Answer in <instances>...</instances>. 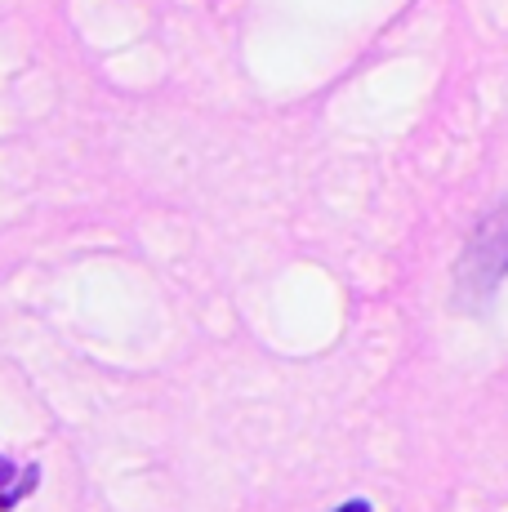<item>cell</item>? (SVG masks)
I'll return each instance as SVG.
<instances>
[{
    "label": "cell",
    "instance_id": "3",
    "mask_svg": "<svg viewBox=\"0 0 508 512\" xmlns=\"http://www.w3.org/2000/svg\"><path fill=\"white\" fill-rule=\"evenodd\" d=\"M335 512H370V504L366 499H348V504H339Z\"/></svg>",
    "mask_w": 508,
    "mask_h": 512
},
{
    "label": "cell",
    "instance_id": "2",
    "mask_svg": "<svg viewBox=\"0 0 508 512\" xmlns=\"http://www.w3.org/2000/svg\"><path fill=\"white\" fill-rule=\"evenodd\" d=\"M36 490V468H18L9 459H0V512L18 508Z\"/></svg>",
    "mask_w": 508,
    "mask_h": 512
},
{
    "label": "cell",
    "instance_id": "1",
    "mask_svg": "<svg viewBox=\"0 0 508 512\" xmlns=\"http://www.w3.org/2000/svg\"><path fill=\"white\" fill-rule=\"evenodd\" d=\"M504 272H508V210L491 214L468 241V254L459 263V290L468 299H486L500 285Z\"/></svg>",
    "mask_w": 508,
    "mask_h": 512
}]
</instances>
